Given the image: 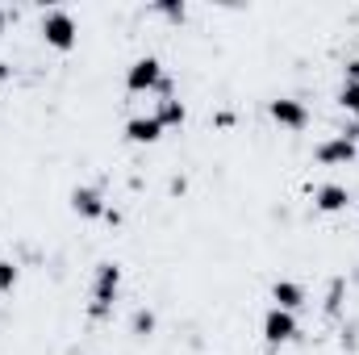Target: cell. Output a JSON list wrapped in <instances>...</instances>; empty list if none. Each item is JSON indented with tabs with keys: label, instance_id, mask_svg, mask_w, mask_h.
<instances>
[{
	"label": "cell",
	"instance_id": "cell-8",
	"mask_svg": "<svg viewBox=\"0 0 359 355\" xmlns=\"http://www.w3.org/2000/svg\"><path fill=\"white\" fill-rule=\"evenodd\" d=\"M126 138H130L134 147H151V142H159V138H163V126H159V117H155V113H138V117H130V121H126Z\"/></svg>",
	"mask_w": 359,
	"mask_h": 355
},
{
	"label": "cell",
	"instance_id": "cell-13",
	"mask_svg": "<svg viewBox=\"0 0 359 355\" xmlns=\"http://www.w3.org/2000/svg\"><path fill=\"white\" fill-rule=\"evenodd\" d=\"M130 326H134V335H155V314L151 309H134V318H130Z\"/></svg>",
	"mask_w": 359,
	"mask_h": 355
},
{
	"label": "cell",
	"instance_id": "cell-3",
	"mask_svg": "<svg viewBox=\"0 0 359 355\" xmlns=\"http://www.w3.org/2000/svg\"><path fill=\"white\" fill-rule=\"evenodd\" d=\"M76 17L67 8H46L42 13V42L55 46V51H72L76 46Z\"/></svg>",
	"mask_w": 359,
	"mask_h": 355
},
{
	"label": "cell",
	"instance_id": "cell-9",
	"mask_svg": "<svg viewBox=\"0 0 359 355\" xmlns=\"http://www.w3.org/2000/svg\"><path fill=\"white\" fill-rule=\"evenodd\" d=\"M271 305H276V309H288V314H297V309L305 305V284H297V280L280 276V280L271 284Z\"/></svg>",
	"mask_w": 359,
	"mask_h": 355
},
{
	"label": "cell",
	"instance_id": "cell-15",
	"mask_svg": "<svg viewBox=\"0 0 359 355\" xmlns=\"http://www.w3.org/2000/svg\"><path fill=\"white\" fill-rule=\"evenodd\" d=\"M155 13H159V17H168V21H184V17H188V8H184V4H155Z\"/></svg>",
	"mask_w": 359,
	"mask_h": 355
},
{
	"label": "cell",
	"instance_id": "cell-17",
	"mask_svg": "<svg viewBox=\"0 0 359 355\" xmlns=\"http://www.w3.org/2000/svg\"><path fill=\"white\" fill-rule=\"evenodd\" d=\"M8 76H13V67H8V63H0V84H4Z\"/></svg>",
	"mask_w": 359,
	"mask_h": 355
},
{
	"label": "cell",
	"instance_id": "cell-4",
	"mask_svg": "<svg viewBox=\"0 0 359 355\" xmlns=\"http://www.w3.org/2000/svg\"><path fill=\"white\" fill-rule=\"evenodd\" d=\"M355 155H359V147H355V138H347V134H334V138H326V142L313 147V159L322 168H351Z\"/></svg>",
	"mask_w": 359,
	"mask_h": 355
},
{
	"label": "cell",
	"instance_id": "cell-1",
	"mask_svg": "<svg viewBox=\"0 0 359 355\" xmlns=\"http://www.w3.org/2000/svg\"><path fill=\"white\" fill-rule=\"evenodd\" d=\"M126 88L134 92H159V96H176L172 88V80H168V72H163V63L155 59V55H142V59H134L130 67H126Z\"/></svg>",
	"mask_w": 359,
	"mask_h": 355
},
{
	"label": "cell",
	"instance_id": "cell-12",
	"mask_svg": "<svg viewBox=\"0 0 359 355\" xmlns=\"http://www.w3.org/2000/svg\"><path fill=\"white\" fill-rule=\"evenodd\" d=\"M339 105H343L351 117H359V80H347V84L339 88Z\"/></svg>",
	"mask_w": 359,
	"mask_h": 355
},
{
	"label": "cell",
	"instance_id": "cell-5",
	"mask_svg": "<svg viewBox=\"0 0 359 355\" xmlns=\"http://www.w3.org/2000/svg\"><path fill=\"white\" fill-rule=\"evenodd\" d=\"M297 335H301V322H297V314H288V309H276V305L264 314V339H268L271 347H284V343H292Z\"/></svg>",
	"mask_w": 359,
	"mask_h": 355
},
{
	"label": "cell",
	"instance_id": "cell-10",
	"mask_svg": "<svg viewBox=\"0 0 359 355\" xmlns=\"http://www.w3.org/2000/svg\"><path fill=\"white\" fill-rule=\"evenodd\" d=\"M313 205L322 209V213H343L347 205H351V192H347V184H322L318 192H313Z\"/></svg>",
	"mask_w": 359,
	"mask_h": 355
},
{
	"label": "cell",
	"instance_id": "cell-14",
	"mask_svg": "<svg viewBox=\"0 0 359 355\" xmlns=\"http://www.w3.org/2000/svg\"><path fill=\"white\" fill-rule=\"evenodd\" d=\"M17 288V264L0 260V293H13Z\"/></svg>",
	"mask_w": 359,
	"mask_h": 355
},
{
	"label": "cell",
	"instance_id": "cell-18",
	"mask_svg": "<svg viewBox=\"0 0 359 355\" xmlns=\"http://www.w3.org/2000/svg\"><path fill=\"white\" fill-rule=\"evenodd\" d=\"M347 138H355V147H359V126H351V130H347Z\"/></svg>",
	"mask_w": 359,
	"mask_h": 355
},
{
	"label": "cell",
	"instance_id": "cell-2",
	"mask_svg": "<svg viewBox=\"0 0 359 355\" xmlns=\"http://www.w3.org/2000/svg\"><path fill=\"white\" fill-rule=\"evenodd\" d=\"M117 297H121V267L96 264V272H92V293H88V314L92 318H109Z\"/></svg>",
	"mask_w": 359,
	"mask_h": 355
},
{
	"label": "cell",
	"instance_id": "cell-19",
	"mask_svg": "<svg viewBox=\"0 0 359 355\" xmlns=\"http://www.w3.org/2000/svg\"><path fill=\"white\" fill-rule=\"evenodd\" d=\"M4 25H8V13H4V8H0V34H4Z\"/></svg>",
	"mask_w": 359,
	"mask_h": 355
},
{
	"label": "cell",
	"instance_id": "cell-7",
	"mask_svg": "<svg viewBox=\"0 0 359 355\" xmlns=\"http://www.w3.org/2000/svg\"><path fill=\"white\" fill-rule=\"evenodd\" d=\"M72 213H76V217H84V222L109 217L104 192H100V188H92V184H76V188H72Z\"/></svg>",
	"mask_w": 359,
	"mask_h": 355
},
{
	"label": "cell",
	"instance_id": "cell-6",
	"mask_svg": "<svg viewBox=\"0 0 359 355\" xmlns=\"http://www.w3.org/2000/svg\"><path fill=\"white\" fill-rule=\"evenodd\" d=\"M268 113H271V121H276L280 130H292V134L309 126L305 100H292V96H276V100H268Z\"/></svg>",
	"mask_w": 359,
	"mask_h": 355
},
{
	"label": "cell",
	"instance_id": "cell-11",
	"mask_svg": "<svg viewBox=\"0 0 359 355\" xmlns=\"http://www.w3.org/2000/svg\"><path fill=\"white\" fill-rule=\"evenodd\" d=\"M155 117H159V126H163V130L184 126V105H180V96H159V109H155Z\"/></svg>",
	"mask_w": 359,
	"mask_h": 355
},
{
	"label": "cell",
	"instance_id": "cell-16",
	"mask_svg": "<svg viewBox=\"0 0 359 355\" xmlns=\"http://www.w3.org/2000/svg\"><path fill=\"white\" fill-rule=\"evenodd\" d=\"M347 80H359V59H351V63H347Z\"/></svg>",
	"mask_w": 359,
	"mask_h": 355
}]
</instances>
